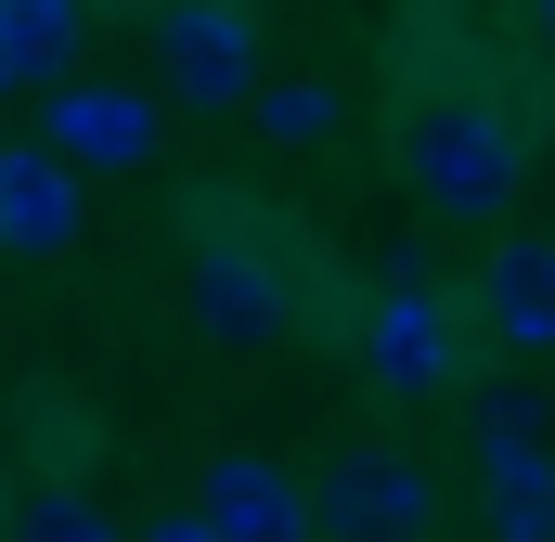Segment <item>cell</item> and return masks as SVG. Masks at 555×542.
<instances>
[{
  "label": "cell",
  "mask_w": 555,
  "mask_h": 542,
  "mask_svg": "<svg viewBox=\"0 0 555 542\" xmlns=\"http://www.w3.org/2000/svg\"><path fill=\"white\" fill-rule=\"evenodd\" d=\"M155 91L142 78H65L52 104H39V155H65V168H142L155 155Z\"/></svg>",
  "instance_id": "6"
},
{
  "label": "cell",
  "mask_w": 555,
  "mask_h": 542,
  "mask_svg": "<svg viewBox=\"0 0 555 542\" xmlns=\"http://www.w3.org/2000/svg\"><path fill=\"white\" fill-rule=\"evenodd\" d=\"M13 542H130V530H117L91 491H26V504H13Z\"/></svg>",
  "instance_id": "13"
},
{
  "label": "cell",
  "mask_w": 555,
  "mask_h": 542,
  "mask_svg": "<svg viewBox=\"0 0 555 542\" xmlns=\"http://www.w3.org/2000/svg\"><path fill=\"white\" fill-rule=\"evenodd\" d=\"M78 39H91V13L78 0H0V91H65L78 78Z\"/></svg>",
  "instance_id": "10"
},
{
  "label": "cell",
  "mask_w": 555,
  "mask_h": 542,
  "mask_svg": "<svg viewBox=\"0 0 555 542\" xmlns=\"http://www.w3.org/2000/svg\"><path fill=\"white\" fill-rule=\"evenodd\" d=\"M478 323H491L517 362L555 349V233H491V259H478Z\"/></svg>",
  "instance_id": "9"
},
{
  "label": "cell",
  "mask_w": 555,
  "mask_h": 542,
  "mask_svg": "<svg viewBox=\"0 0 555 542\" xmlns=\"http://www.w3.org/2000/svg\"><path fill=\"white\" fill-rule=\"evenodd\" d=\"M362 375L388 401H439L452 388V297L426 284V259H388V297L362 310Z\"/></svg>",
  "instance_id": "5"
},
{
  "label": "cell",
  "mask_w": 555,
  "mask_h": 542,
  "mask_svg": "<svg viewBox=\"0 0 555 542\" xmlns=\"http://www.w3.org/2000/svg\"><path fill=\"white\" fill-rule=\"evenodd\" d=\"M194 517H207L220 542H310V478L272 465V452H207Z\"/></svg>",
  "instance_id": "7"
},
{
  "label": "cell",
  "mask_w": 555,
  "mask_h": 542,
  "mask_svg": "<svg viewBox=\"0 0 555 542\" xmlns=\"http://www.w3.org/2000/svg\"><path fill=\"white\" fill-rule=\"evenodd\" d=\"M130 542H220V530H207V517H194V504H181V517H142Z\"/></svg>",
  "instance_id": "15"
},
{
  "label": "cell",
  "mask_w": 555,
  "mask_h": 542,
  "mask_svg": "<svg viewBox=\"0 0 555 542\" xmlns=\"http://www.w3.org/2000/svg\"><path fill=\"white\" fill-rule=\"evenodd\" d=\"M246 117H259L272 142H323V130H336V91H323V78H259Z\"/></svg>",
  "instance_id": "14"
},
{
  "label": "cell",
  "mask_w": 555,
  "mask_h": 542,
  "mask_svg": "<svg viewBox=\"0 0 555 542\" xmlns=\"http://www.w3.org/2000/svg\"><path fill=\"white\" fill-rule=\"evenodd\" d=\"M478 530H491V542H555V439L478 465Z\"/></svg>",
  "instance_id": "11"
},
{
  "label": "cell",
  "mask_w": 555,
  "mask_h": 542,
  "mask_svg": "<svg viewBox=\"0 0 555 542\" xmlns=\"http://www.w3.org/2000/svg\"><path fill=\"white\" fill-rule=\"evenodd\" d=\"M530 39H543V52H555V0H543V13H530Z\"/></svg>",
  "instance_id": "16"
},
{
  "label": "cell",
  "mask_w": 555,
  "mask_h": 542,
  "mask_svg": "<svg viewBox=\"0 0 555 542\" xmlns=\"http://www.w3.org/2000/svg\"><path fill=\"white\" fill-rule=\"evenodd\" d=\"M439 530V478L414 452H336L310 478V542H426Z\"/></svg>",
  "instance_id": "4"
},
{
  "label": "cell",
  "mask_w": 555,
  "mask_h": 542,
  "mask_svg": "<svg viewBox=\"0 0 555 542\" xmlns=\"http://www.w3.org/2000/svg\"><path fill=\"white\" fill-rule=\"evenodd\" d=\"M78 233H91L78 168H65V155H39V142H0V246H13V259H65Z\"/></svg>",
  "instance_id": "8"
},
{
  "label": "cell",
  "mask_w": 555,
  "mask_h": 542,
  "mask_svg": "<svg viewBox=\"0 0 555 542\" xmlns=\"http://www.w3.org/2000/svg\"><path fill=\"white\" fill-rule=\"evenodd\" d=\"M517 181H530V142H517L504 104H478V91H426L414 117H401V194H414L426 220H504Z\"/></svg>",
  "instance_id": "1"
},
{
  "label": "cell",
  "mask_w": 555,
  "mask_h": 542,
  "mask_svg": "<svg viewBox=\"0 0 555 542\" xmlns=\"http://www.w3.org/2000/svg\"><path fill=\"white\" fill-rule=\"evenodd\" d=\"M181 297H194V323L220 349H272L284 323H297V271H284V246L259 220H207L194 259H181Z\"/></svg>",
  "instance_id": "2"
},
{
  "label": "cell",
  "mask_w": 555,
  "mask_h": 542,
  "mask_svg": "<svg viewBox=\"0 0 555 542\" xmlns=\"http://www.w3.org/2000/svg\"><path fill=\"white\" fill-rule=\"evenodd\" d=\"M465 439H478V465H491V452H530V439H543V401H530L517 375H491V388H465Z\"/></svg>",
  "instance_id": "12"
},
{
  "label": "cell",
  "mask_w": 555,
  "mask_h": 542,
  "mask_svg": "<svg viewBox=\"0 0 555 542\" xmlns=\"http://www.w3.org/2000/svg\"><path fill=\"white\" fill-rule=\"evenodd\" d=\"M155 91L194 117H246L259 104V13L233 0H168L155 13Z\"/></svg>",
  "instance_id": "3"
}]
</instances>
